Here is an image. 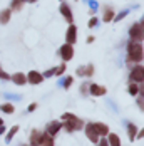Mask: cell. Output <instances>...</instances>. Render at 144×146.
I'll list each match as a JSON object with an SVG mask.
<instances>
[{"label": "cell", "instance_id": "6da1fadb", "mask_svg": "<svg viewBox=\"0 0 144 146\" xmlns=\"http://www.w3.org/2000/svg\"><path fill=\"white\" fill-rule=\"evenodd\" d=\"M127 54H129V59L131 60H143V45L139 42H131L129 47H127Z\"/></svg>", "mask_w": 144, "mask_h": 146}, {"label": "cell", "instance_id": "7a4b0ae2", "mask_svg": "<svg viewBox=\"0 0 144 146\" xmlns=\"http://www.w3.org/2000/svg\"><path fill=\"white\" fill-rule=\"evenodd\" d=\"M64 119H67V123H65V129H67V131L81 129V128H82V124H84L81 119H77V117L72 116V114H64Z\"/></svg>", "mask_w": 144, "mask_h": 146}, {"label": "cell", "instance_id": "3957f363", "mask_svg": "<svg viewBox=\"0 0 144 146\" xmlns=\"http://www.w3.org/2000/svg\"><path fill=\"white\" fill-rule=\"evenodd\" d=\"M129 34H131V37H132L134 42H141L143 40V24L139 22L137 25H132Z\"/></svg>", "mask_w": 144, "mask_h": 146}, {"label": "cell", "instance_id": "277c9868", "mask_svg": "<svg viewBox=\"0 0 144 146\" xmlns=\"http://www.w3.org/2000/svg\"><path fill=\"white\" fill-rule=\"evenodd\" d=\"M60 56H62V59L64 60H71L72 57H74V49H72L71 44H65L60 47Z\"/></svg>", "mask_w": 144, "mask_h": 146}, {"label": "cell", "instance_id": "5b68a950", "mask_svg": "<svg viewBox=\"0 0 144 146\" xmlns=\"http://www.w3.org/2000/svg\"><path fill=\"white\" fill-rule=\"evenodd\" d=\"M86 134L92 143H97V141H99V134H97V131H96L94 124H87L86 126Z\"/></svg>", "mask_w": 144, "mask_h": 146}, {"label": "cell", "instance_id": "8992f818", "mask_svg": "<svg viewBox=\"0 0 144 146\" xmlns=\"http://www.w3.org/2000/svg\"><path fill=\"white\" fill-rule=\"evenodd\" d=\"M131 79H132V81H136V82H143L144 71H143V67H141V66H139V67H136V69L131 72Z\"/></svg>", "mask_w": 144, "mask_h": 146}, {"label": "cell", "instance_id": "52a82bcc", "mask_svg": "<svg viewBox=\"0 0 144 146\" xmlns=\"http://www.w3.org/2000/svg\"><path fill=\"white\" fill-rule=\"evenodd\" d=\"M39 146H54V139L49 133L40 134V139H39Z\"/></svg>", "mask_w": 144, "mask_h": 146}, {"label": "cell", "instance_id": "ba28073f", "mask_svg": "<svg viewBox=\"0 0 144 146\" xmlns=\"http://www.w3.org/2000/svg\"><path fill=\"white\" fill-rule=\"evenodd\" d=\"M27 79H29V82L32 84H39V82H42V74H39L37 71H30L29 76H27Z\"/></svg>", "mask_w": 144, "mask_h": 146}, {"label": "cell", "instance_id": "9c48e42d", "mask_svg": "<svg viewBox=\"0 0 144 146\" xmlns=\"http://www.w3.org/2000/svg\"><path fill=\"white\" fill-rule=\"evenodd\" d=\"M75 35H77V29L74 27V25H71L69 27V30H67V35H65V39H67V44H74L75 42Z\"/></svg>", "mask_w": 144, "mask_h": 146}, {"label": "cell", "instance_id": "30bf717a", "mask_svg": "<svg viewBox=\"0 0 144 146\" xmlns=\"http://www.w3.org/2000/svg\"><path fill=\"white\" fill-rule=\"evenodd\" d=\"M60 128H62V123H49V124H47V133H49L50 136H54Z\"/></svg>", "mask_w": 144, "mask_h": 146}, {"label": "cell", "instance_id": "8fae6325", "mask_svg": "<svg viewBox=\"0 0 144 146\" xmlns=\"http://www.w3.org/2000/svg\"><path fill=\"white\" fill-rule=\"evenodd\" d=\"M94 128H96V131H97L99 136H106L109 133V128L106 124H102V123H94Z\"/></svg>", "mask_w": 144, "mask_h": 146}, {"label": "cell", "instance_id": "7c38bea8", "mask_svg": "<svg viewBox=\"0 0 144 146\" xmlns=\"http://www.w3.org/2000/svg\"><path fill=\"white\" fill-rule=\"evenodd\" d=\"M12 79H14V82L15 84H18V86H24V84H25V81H27V77H25V76H24V74H15L14 77H12Z\"/></svg>", "mask_w": 144, "mask_h": 146}, {"label": "cell", "instance_id": "4fadbf2b", "mask_svg": "<svg viewBox=\"0 0 144 146\" xmlns=\"http://www.w3.org/2000/svg\"><path fill=\"white\" fill-rule=\"evenodd\" d=\"M90 92H92L94 96H104V94H106V89L94 84V86H90Z\"/></svg>", "mask_w": 144, "mask_h": 146}, {"label": "cell", "instance_id": "5bb4252c", "mask_svg": "<svg viewBox=\"0 0 144 146\" xmlns=\"http://www.w3.org/2000/svg\"><path fill=\"white\" fill-rule=\"evenodd\" d=\"M60 12L64 14V17H65V20H69V22H72V12H71V9H69L67 5H62V7H60Z\"/></svg>", "mask_w": 144, "mask_h": 146}, {"label": "cell", "instance_id": "9a60e30c", "mask_svg": "<svg viewBox=\"0 0 144 146\" xmlns=\"http://www.w3.org/2000/svg\"><path fill=\"white\" fill-rule=\"evenodd\" d=\"M9 19H10V10H9V9L0 12V24H7Z\"/></svg>", "mask_w": 144, "mask_h": 146}, {"label": "cell", "instance_id": "2e32d148", "mask_svg": "<svg viewBox=\"0 0 144 146\" xmlns=\"http://www.w3.org/2000/svg\"><path fill=\"white\" fill-rule=\"evenodd\" d=\"M107 143H109L111 146H121L119 136H116V134H109V138H107Z\"/></svg>", "mask_w": 144, "mask_h": 146}, {"label": "cell", "instance_id": "e0dca14e", "mask_svg": "<svg viewBox=\"0 0 144 146\" xmlns=\"http://www.w3.org/2000/svg\"><path fill=\"white\" fill-rule=\"evenodd\" d=\"M39 139H40V133L37 131H32V138H30V143H32V146H39Z\"/></svg>", "mask_w": 144, "mask_h": 146}, {"label": "cell", "instance_id": "ac0fdd59", "mask_svg": "<svg viewBox=\"0 0 144 146\" xmlns=\"http://www.w3.org/2000/svg\"><path fill=\"white\" fill-rule=\"evenodd\" d=\"M127 131H129V139H134V138H136V131H137L136 126H134V124H129V126H127Z\"/></svg>", "mask_w": 144, "mask_h": 146}, {"label": "cell", "instance_id": "d6986e66", "mask_svg": "<svg viewBox=\"0 0 144 146\" xmlns=\"http://www.w3.org/2000/svg\"><path fill=\"white\" fill-rule=\"evenodd\" d=\"M2 111L7 113V114H12V113H14V106H12V104H3V106H2Z\"/></svg>", "mask_w": 144, "mask_h": 146}, {"label": "cell", "instance_id": "ffe728a7", "mask_svg": "<svg viewBox=\"0 0 144 146\" xmlns=\"http://www.w3.org/2000/svg\"><path fill=\"white\" fill-rule=\"evenodd\" d=\"M22 5H24V0H14V2H12V9H14V10H20Z\"/></svg>", "mask_w": 144, "mask_h": 146}, {"label": "cell", "instance_id": "44dd1931", "mask_svg": "<svg viewBox=\"0 0 144 146\" xmlns=\"http://www.w3.org/2000/svg\"><path fill=\"white\" fill-rule=\"evenodd\" d=\"M79 74H81V76H82V74L90 76V74H92V66H89V67H86V69H82V67H81V69H79Z\"/></svg>", "mask_w": 144, "mask_h": 146}, {"label": "cell", "instance_id": "7402d4cb", "mask_svg": "<svg viewBox=\"0 0 144 146\" xmlns=\"http://www.w3.org/2000/svg\"><path fill=\"white\" fill-rule=\"evenodd\" d=\"M17 131H18V126H14V128H12V129L9 131V136H7V141H10V139H12V136H14V134H15Z\"/></svg>", "mask_w": 144, "mask_h": 146}, {"label": "cell", "instance_id": "603a6c76", "mask_svg": "<svg viewBox=\"0 0 144 146\" xmlns=\"http://www.w3.org/2000/svg\"><path fill=\"white\" fill-rule=\"evenodd\" d=\"M137 91H139V89H137V86H136V84H131V88H129V92L132 94V96H136V94H137Z\"/></svg>", "mask_w": 144, "mask_h": 146}, {"label": "cell", "instance_id": "cb8c5ba5", "mask_svg": "<svg viewBox=\"0 0 144 146\" xmlns=\"http://www.w3.org/2000/svg\"><path fill=\"white\" fill-rule=\"evenodd\" d=\"M112 10H107V12H106V17H104V20H106V22H109V20H112Z\"/></svg>", "mask_w": 144, "mask_h": 146}, {"label": "cell", "instance_id": "d4e9b609", "mask_svg": "<svg viewBox=\"0 0 144 146\" xmlns=\"http://www.w3.org/2000/svg\"><path fill=\"white\" fill-rule=\"evenodd\" d=\"M96 24H97V19H90L89 20V27H94Z\"/></svg>", "mask_w": 144, "mask_h": 146}, {"label": "cell", "instance_id": "484cf974", "mask_svg": "<svg viewBox=\"0 0 144 146\" xmlns=\"http://www.w3.org/2000/svg\"><path fill=\"white\" fill-rule=\"evenodd\" d=\"M64 69H65V66H60L57 71H55V74H57V76H59V74H62V72H64Z\"/></svg>", "mask_w": 144, "mask_h": 146}, {"label": "cell", "instance_id": "4316f807", "mask_svg": "<svg viewBox=\"0 0 144 146\" xmlns=\"http://www.w3.org/2000/svg\"><path fill=\"white\" fill-rule=\"evenodd\" d=\"M71 84H72V77H67V79H65V88H69Z\"/></svg>", "mask_w": 144, "mask_h": 146}, {"label": "cell", "instance_id": "83f0119b", "mask_svg": "<svg viewBox=\"0 0 144 146\" xmlns=\"http://www.w3.org/2000/svg\"><path fill=\"white\" fill-rule=\"evenodd\" d=\"M0 77H3V79H9V74H5L2 69H0Z\"/></svg>", "mask_w": 144, "mask_h": 146}, {"label": "cell", "instance_id": "f1b7e54d", "mask_svg": "<svg viewBox=\"0 0 144 146\" xmlns=\"http://www.w3.org/2000/svg\"><path fill=\"white\" fill-rule=\"evenodd\" d=\"M99 146H109V143H107V139H102L101 141V145Z\"/></svg>", "mask_w": 144, "mask_h": 146}, {"label": "cell", "instance_id": "f546056e", "mask_svg": "<svg viewBox=\"0 0 144 146\" xmlns=\"http://www.w3.org/2000/svg\"><path fill=\"white\" fill-rule=\"evenodd\" d=\"M35 108H37V104H30V106H29V111H35Z\"/></svg>", "mask_w": 144, "mask_h": 146}, {"label": "cell", "instance_id": "4dcf8cb0", "mask_svg": "<svg viewBox=\"0 0 144 146\" xmlns=\"http://www.w3.org/2000/svg\"><path fill=\"white\" fill-rule=\"evenodd\" d=\"M2 133H3V124H2V126H0V134H2Z\"/></svg>", "mask_w": 144, "mask_h": 146}, {"label": "cell", "instance_id": "1f68e13d", "mask_svg": "<svg viewBox=\"0 0 144 146\" xmlns=\"http://www.w3.org/2000/svg\"><path fill=\"white\" fill-rule=\"evenodd\" d=\"M2 124H3V121H2V119H0V126H2Z\"/></svg>", "mask_w": 144, "mask_h": 146}, {"label": "cell", "instance_id": "d6a6232c", "mask_svg": "<svg viewBox=\"0 0 144 146\" xmlns=\"http://www.w3.org/2000/svg\"><path fill=\"white\" fill-rule=\"evenodd\" d=\"M29 2H35V0H29Z\"/></svg>", "mask_w": 144, "mask_h": 146}]
</instances>
